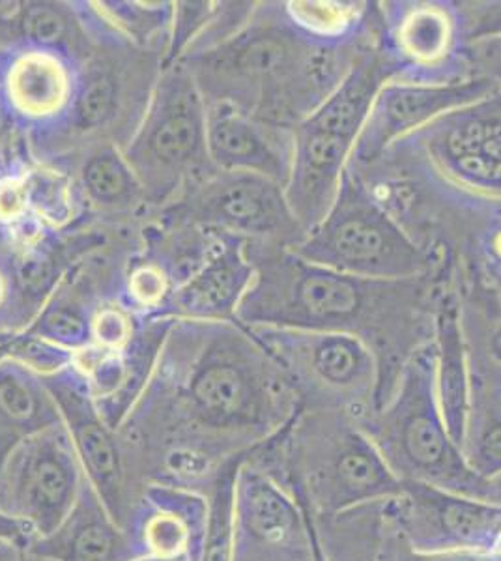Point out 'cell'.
<instances>
[{"instance_id":"cell-31","label":"cell","mask_w":501,"mask_h":561,"mask_svg":"<svg viewBox=\"0 0 501 561\" xmlns=\"http://www.w3.org/2000/svg\"><path fill=\"white\" fill-rule=\"evenodd\" d=\"M47 330L55 337L60 339L64 343L70 345H79L84 341V325L76 314L68 311H55V313L45 322Z\"/></svg>"},{"instance_id":"cell-23","label":"cell","mask_w":501,"mask_h":561,"mask_svg":"<svg viewBox=\"0 0 501 561\" xmlns=\"http://www.w3.org/2000/svg\"><path fill=\"white\" fill-rule=\"evenodd\" d=\"M246 459V457H243ZM230 462L204 496L208 497V528L201 561H232V510H235L236 472L241 460Z\"/></svg>"},{"instance_id":"cell-30","label":"cell","mask_w":501,"mask_h":561,"mask_svg":"<svg viewBox=\"0 0 501 561\" xmlns=\"http://www.w3.org/2000/svg\"><path fill=\"white\" fill-rule=\"evenodd\" d=\"M26 364L31 365L32 369L42 370V373H53V370L62 369L66 365L70 364L71 357L64 351H57L52 346L34 345L26 346L25 354Z\"/></svg>"},{"instance_id":"cell-33","label":"cell","mask_w":501,"mask_h":561,"mask_svg":"<svg viewBox=\"0 0 501 561\" xmlns=\"http://www.w3.org/2000/svg\"><path fill=\"white\" fill-rule=\"evenodd\" d=\"M166 290V280L159 272L152 268H143L134 275L132 279V293L139 298L140 301H156L161 298V294Z\"/></svg>"},{"instance_id":"cell-13","label":"cell","mask_w":501,"mask_h":561,"mask_svg":"<svg viewBox=\"0 0 501 561\" xmlns=\"http://www.w3.org/2000/svg\"><path fill=\"white\" fill-rule=\"evenodd\" d=\"M500 84L482 77L449 83H419L389 79L376 94L367 122L355 142L350 165L365 169L380 160L395 142L425 128L426 124L490 94Z\"/></svg>"},{"instance_id":"cell-38","label":"cell","mask_w":501,"mask_h":561,"mask_svg":"<svg viewBox=\"0 0 501 561\" xmlns=\"http://www.w3.org/2000/svg\"><path fill=\"white\" fill-rule=\"evenodd\" d=\"M132 561H187V560H169V558H158V556H140L137 560Z\"/></svg>"},{"instance_id":"cell-34","label":"cell","mask_w":501,"mask_h":561,"mask_svg":"<svg viewBox=\"0 0 501 561\" xmlns=\"http://www.w3.org/2000/svg\"><path fill=\"white\" fill-rule=\"evenodd\" d=\"M25 206V192L18 182H2L0 184V217L12 219L18 217Z\"/></svg>"},{"instance_id":"cell-2","label":"cell","mask_w":501,"mask_h":561,"mask_svg":"<svg viewBox=\"0 0 501 561\" xmlns=\"http://www.w3.org/2000/svg\"><path fill=\"white\" fill-rule=\"evenodd\" d=\"M249 459L293 494L311 528L405 492V483L387 468L357 421L337 412L299 410Z\"/></svg>"},{"instance_id":"cell-17","label":"cell","mask_w":501,"mask_h":561,"mask_svg":"<svg viewBox=\"0 0 501 561\" xmlns=\"http://www.w3.org/2000/svg\"><path fill=\"white\" fill-rule=\"evenodd\" d=\"M209 150L217 163L241 173L259 174L285 187L294 158L293 128L219 108L208 129Z\"/></svg>"},{"instance_id":"cell-29","label":"cell","mask_w":501,"mask_h":561,"mask_svg":"<svg viewBox=\"0 0 501 561\" xmlns=\"http://www.w3.org/2000/svg\"><path fill=\"white\" fill-rule=\"evenodd\" d=\"M64 31H66V25H64L62 18L57 12H53L52 8H31L26 12L25 33L34 42L55 44L62 38Z\"/></svg>"},{"instance_id":"cell-14","label":"cell","mask_w":501,"mask_h":561,"mask_svg":"<svg viewBox=\"0 0 501 561\" xmlns=\"http://www.w3.org/2000/svg\"><path fill=\"white\" fill-rule=\"evenodd\" d=\"M62 423L81 460L84 476L122 529L139 504L140 492L127 470L121 436L98 414L89 397L68 382L49 383Z\"/></svg>"},{"instance_id":"cell-25","label":"cell","mask_w":501,"mask_h":561,"mask_svg":"<svg viewBox=\"0 0 501 561\" xmlns=\"http://www.w3.org/2000/svg\"><path fill=\"white\" fill-rule=\"evenodd\" d=\"M466 44L485 38H501V0H458Z\"/></svg>"},{"instance_id":"cell-35","label":"cell","mask_w":501,"mask_h":561,"mask_svg":"<svg viewBox=\"0 0 501 561\" xmlns=\"http://www.w3.org/2000/svg\"><path fill=\"white\" fill-rule=\"evenodd\" d=\"M36 539L34 529L18 518L10 517L0 511V541H20L31 545Z\"/></svg>"},{"instance_id":"cell-39","label":"cell","mask_w":501,"mask_h":561,"mask_svg":"<svg viewBox=\"0 0 501 561\" xmlns=\"http://www.w3.org/2000/svg\"><path fill=\"white\" fill-rule=\"evenodd\" d=\"M494 354H496V357H500V359H501V346H496Z\"/></svg>"},{"instance_id":"cell-12","label":"cell","mask_w":501,"mask_h":561,"mask_svg":"<svg viewBox=\"0 0 501 561\" xmlns=\"http://www.w3.org/2000/svg\"><path fill=\"white\" fill-rule=\"evenodd\" d=\"M389 523L412 554H489L501 536V505L405 483Z\"/></svg>"},{"instance_id":"cell-36","label":"cell","mask_w":501,"mask_h":561,"mask_svg":"<svg viewBox=\"0 0 501 561\" xmlns=\"http://www.w3.org/2000/svg\"><path fill=\"white\" fill-rule=\"evenodd\" d=\"M0 561H49L32 554L26 542L0 541Z\"/></svg>"},{"instance_id":"cell-18","label":"cell","mask_w":501,"mask_h":561,"mask_svg":"<svg viewBox=\"0 0 501 561\" xmlns=\"http://www.w3.org/2000/svg\"><path fill=\"white\" fill-rule=\"evenodd\" d=\"M32 554L49 561H132L140 558L126 529L109 515L102 497L84 479L76 505L49 536L29 545Z\"/></svg>"},{"instance_id":"cell-19","label":"cell","mask_w":501,"mask_h":561,"mask_svg":"<svg viewBox=\"0 0 501 561\" xmlns=\"http://www.w3.org/2000/svg\"><path fill=\"white\" fill-rule=\"evenodd\" d=\"M209 211L232 229L272 238L285 249L298 245L307 234L286 203L285 187L259 174L225 180L209 201Z\"/></svg>"},{"instance_id":"cell-21","label":"cell","mask_w":501,"mask_h":561,"mask_svg":"<svg viewBox=\"0 0 501 561\" xmlns=\"http://www.w3.org/2000/svg\"><path fill=\"white\" fill-rule=\"evenodd\" d=\"M13 103L26 115H52L68 96V76L55 58L31 53L21 57L8 76Z\"/></svg>"},{"instance_id":"cell-6","label":"cell","mask_w":501,"mask_h":561,"mask_svg":"<svg viewBox=\"0 0 501 561\" xmlns=\"http://www.w3.org/2000/svg\"><path fill=\"white\" fill-rule=\"evenodd\" d=\"M397 73L380 36H375L360 49L331 96L294 126L293 171L285 197L305 232L315 229L335 203L376 94Z\"/></svg>"},{"instance_id":"cell-22","label":"cell","mask_w":501,"mask_h":561,"mask_svg":"<svg viewBox=\"0 0 501 561\" xmlns=\"http://www.w3.org/2000/svg\"><path fill=\"white\" fill-rule=\"evenodd\" d=\"M251 279V268L238 253H227L191 287V307L204 313H225Z\"/></svg>"},{"instance_id":"cell-32","label":"cell","mask_w":501,"mask_h":561,"mask_svg":"<svg viewBox=\"0 0 501 561\" xmlns=\"http://www.w3.org/2000/svg\"><path fill=\"white\" fill-rule=\"evenodd\" d=\"M127 332L129 330H127L126 320L122 319V314L116 311H105L98 317L95 337L103 346L109 348L121 346L122 343H126Z\"/></svg>"},{"instance_id":"cell-16","label":"cell","mask_w":501,"mask_h":561,"mask_svg":"<svg viewBox=\"0 0 501 561\" xmlns=\"http://www.w3.org/2000/svg\"><path fill=\"white\" fill-rule=\"evenodd\" d=\"M432 343L436 352V393L451 440L463 451L471 409L470 354L464 332L458 266L453 262L434 301Z\"/></svg>"},{"instance_id":"cell-24","label":"cell","mask_w":501,"mask_h":561,"mask_svg":"<svg viewBox=\"0 0 501 561\" xmlns=\"http://www.w3.org/2000/svg\"><path fill=\"white\" fill-rule=\"evenodd\" d=\"M198 124L193 116H171L153 134L152 147L159 158L178 161L197 147Z\"/></svg>"},{"instance_id":"cell-11","label":"cell","mask_w":501,"mask_h":561,"mask_svg":"<svg viewBox=\"0 0 501 561\" xmlns=\"http://www.w3.org/2000/svg\"><path fill=\"white\" fill-rule=\"evenodd\" d=\"M378 12L382 49L397 66V79L419 83L470 79L457 2L389 0L378 2Z\"/></svg>"},{"instance_id":"cell-3","label":"cell","mask_w":501,"mask_h":561,"mask_svg":"<svg viewBox=\"0 0 501 561\" xmlns=\"http://www.w3.org/2000/svg\"><path fill=\"white\" fill-rule=\"evenodd\" d=\"M476 234L501 221V87L395 142L380 160Z\"/></svg>"},{"instance_id":"cell-27","label":"cell","mask_w":501,"mask_h":561,"mask_svg":"<svg viewBox=\"0 0 501 561\" xmlns=\"http://www.w3.org/2000/svg\"><path fill=\"white\" fill-rule=\"evenodd\" d=\"M464 58L471 77H482L501 87V38L477 39L466 44Z\"/></svg>"},{"instance_id":"cell-7","label":"cell","mask_w":501,"mask_h":561,"mask_svg":"<svg viewBox=\"0 0 501 561\" xmlns=\"http://www.w3.org/2000/svg\"><path fill=\"white\" fill-rule=\"evenodd\" d=\"M291 251L341 274L384 280L432 274L453 255L421 248L350 165L330 211Z\"/></svg>"},{"instance_id":"cell-4","label":"cell","mask_w":501,"mask_h":561,"mask_svg":"<svg viewBox=\"0 0 501 561\" xmlns=\"http://www.w3.org/2000/svg\"><path fill=\"white\" fill-rule=\"evenodd\" d=\"M380 26L355 42H326L296 25L283 2L230 45L227 70L257 118L294 128L331 96Z\"/></svg>"},{"instance_id":"cell-28","label":"cell","mask_w":501,"mask_h":561,"mask_svg":"<svg viewBox=\"0 0 501 561\" xmlns=\"http://www.w3.org/2000/svg\"><path fill=\"white\" fill-rule=\"evenodd\" d=\"M115 102V84L109 79H98L84 90L83 96L79 100V116L84 124L94 126L107 118Z\"/></svg>"},{"instance_id":"cell-37","label":"cell","mask_w":501,"mask_h":561,"mask_svg":"<svg viewBox=\"0 0 501 561\" xmlns=\"http://www.w3.org/2000/svg\"><path fill=\"white\" fill-rule=\"evenodd\" d=\"M489 554L494 558V561H501V536L498 537V541H496V545L492 547Z\"/></svg>"},{"instance_id":"cell-5","label":"cell","mask_w":501,"mask_h":561,"mask_svg":"<svg viewBox=\"0 0 501 561\" xmlns=\"http://www.w3.org/2000/svg\"><path fill=\"white\" fill-rule=\"evenodd\" d=\"M357 425L402 483L501 505V473L492 479L479 476L447 433L436 393L432 341L410 356L389 401Z\"/></svg>"},{"instance_id":"cell-10","label":"cell","mask_w":501,"mask_h":561,"mask_svg":"<svg viewBox=\"0 0 501 561\" xmlns=\"http://www.w3.org/2000/svg\"><path fill=\"white\" fill-rule=\"evenodd\" d=\"M232 561H322L298 502L249 455L236 472Z\"/></svg>"},{"instance_id":"cell-26","label":"cell","mask_w":501,"mask_h":561,"mask_svg":"<svg viewBox=\"0 0 501 561\" xmlns=\"http://www.w3.org/2000/svg\"><path fill=\"white\" fill-rule=\"evenodd\" d=\"M87 185L90 193L100 201L115 198L126 192L127 179L124 169L113 158H98L87 167Z\"/></svg>"},{"instance_id":"cell-1","label":"cell","mask_w":501,"mask_h":561,"mask_svg":"<svg viewBox=\"0 0 501 561\" xmlns=\"http://www.w3.org/2000/svg\"><path fill=\"white\" fill-rule=\"evenodd\" d=\"M455 256L413 279H365L318 266L281 249L266 261L246 301L254 324L349 333L362 339L378 364L382 409L419 346L432 341L434 301Z\"/></svg>"},{"instance_id":"cell-40","label":"cell","mask_w":501,"mask_h":561,"mask_svg":"<svg viewBox=\"0 0 501 561\" xmlns=\"http://www.w3.org/2000/svg\"><path fill=\"white\" fill-rule=\"evenodd\" d=\"M0 296H2V287H0Z\"/></svg>"},{"instance_id":"cell-8","label":"cell","mask_w":501,"mask_h":561,"mask_svg":"<svg viewBox=\"0 0 501 561\" xmlns=\"http://www.w3.org/2000/svg\"><path fill=\"white\" fill-rule=\"evenodd\" d=\"M254 339L272 354L305 410L360 421L378 399V364L362 339L349 333L261 325Z\"/></svg>"},{"instance_id":"cell-15","label":"cell","mask_w":501,"mask_h":561,"mask_svg":"<svg viewBox=\"0 0 501 561\" xmlns=\"http://www.w3.org/2000/svg\"><path fill=\"white\" fill-rule=\"evenodd\" d=\"M208 511L201 492L148 483L127 520V536L140 556L201 561Z\"/></svg>"},{"instance_id":"cell-20","label":"cell","mask_w":501,"mask_h":561,"mask_svg":"<svg viewBox=\"0 0 501 561\" xmlns=\"http://www.w3.org/2000/svg\"><path fill=\"white\" fill-rule=\"evenodd\" d=\"M60 421L57 404L32 378L15 369L0 370V466L20 442Z\"/></svg>"},{"instance_id":"cell-9","label":"cell","mask_w":501,"mask_h":561,"mask_svg":"<svg viewBox=\"0 0 501 561\" xmlns=\"http://www.w3.org/2000/svg\"><path fill=\"white\" fill-rule=\"evenodd\" d=\"M81 460L62 421L32 434L0 466V511L49 536L68 517L83 489Z\"/></svg>"}]
</instances>
